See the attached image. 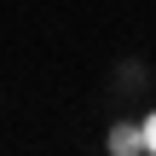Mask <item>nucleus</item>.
<instances>
[{"mask_svg":"<svg viewBox=\"0 0 156 156\" xmlns=\"http://www.w3.org/2000/svg\"><path fill=\"white\" fill-rule=\"evenodd\" d=\"M104 145H110V156H139L145 151V133H139V122H116Z\"/></svg>","mask_w":156,"mask_h":156,"instance_id":"f257e3e1","label":"nucleus"},{"mask_svg":"<svg viewBox=\"0 0 156 156\" xmlns=\"http://www.w3.org/2000/svg\"><path fill=\"white\" fill-rule=\"evenodd\" d=\"M139 133H145V151L156 156V110H151V116H145V122H139Z\"/></svg>","mask_w":156,"mask_h":156,"instance_id":"7ed1b4c3","label":"nucleus"},{"mask_svg":"<svg viewBox=\"0 0 156 156\" xmlns=\"http://www.w3.org/2000/svg\"><path fill=\"white\" fill-rule=\"evenodd\" d=\"M139 87H145V64L139 58H122L116 64V93H139Z\"/></svg>","mask_w":156,"mask_h":156,"instance_id":"f03ea898","label":"nucleus"}]
</instances>
